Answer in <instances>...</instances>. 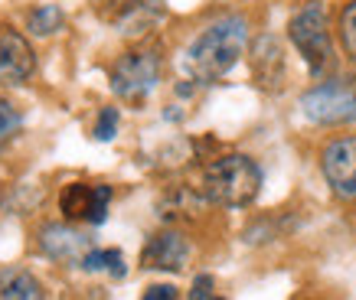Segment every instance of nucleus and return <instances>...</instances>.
<instances>
[{"instance_id": "obj_19", "label": "nucleus", "mask_w": 356, "mask_h": 300, "mask_svg": "<svg viewBox=\"0 0 356 300\" xmlns=\"http://www.w3.org/2000/svg\"><path fill=\"white\" fill-rule=\"evenodd\" d=\"M118 121H121V115H118V108H102L98 111V121H95V140H115V134H118Z\"/></svg>"}, {"instance_id": "obj_13", "label": "nucleus", "mask_w": 356, "mask_h": 300, "mask_svg": "<svg viewBox=\"0 0 356 300\" xmlns=\"http://www.w3.org/2000/svg\"><path fill=\"white\" fill-rule=\"evenodd\" d=\"M46 297L43 284L33 278L26 268H0V300H40Z\"/></svg>"}, {"instance_id": "obj_20", "label": "nucleus", "mask_w": 356, "mask_h": 300, "mask_svg": "<svg viewBox=\"0 0 356 300\" xmlns=\"http://www.w3.org/2000/svg\"><path fill=\"white\" fill-rule=\"evenodd\" d=\"M216 284H213V278H209V274H196L193 278V288H190V297L193 300H206V297H213V294H216Z\"/></svg>"}, {"instance_id": "obj_5", "label": "nucleus", "mask_w": 356, "mask_h": 300, "mask_svg": "<svg viewBox=\"0 0 356 300\" xmlns=\"http://www.w3.org/2000/svg\"><path fill=\"white\" fill-rule=\"evenodd\" d=\"M304 118L314 124H353L356 121V75H340V78H327L301 98Z\"/></svg>"}, {"instance_id": "obj_9", "label": "nucleus", "mask_w": 356, "mask_h": 300, "mask_svg": "<svg viewBox=\"0 0 356 300\" xmlns=\"http://www.w3.org/2000/svg\"><path fill=\"white\" fill-rule=\"evenodd\" d=\"M95 248V238L86 235V232H79L76 225L69 222H49L40 228V251L46 258H53V261H69V265H76L86 258V251Z\"/></svg>"}, {"instance_id": "obj_7", "label": "nucleus", "mask_w": 356, "mask_h": 300, "mask_svg": "<svg viewBox=\"0 0 356 300\" xmlns=\"http://www.w3.org/2000/svg\"><path fill=\"white\" fill-rule=\"evenodd\" d=\"M321 170L340 199H356V138L330 140L321 153Z\"/></svg>"}, {"instance_id": "obj_8", "label": "nucleus", "mask_w": 356, "mask_h": 300, "mask_svg": "<svg viewBox=\"0 0 356 300\" xmlns=\"http://www.w3.org/2000/svg\"><path fill=\"white\" fill-rule=\"evenodd\" d=\"M36 72V53L30 40L13 26L0 30V85H26Z\"/></svg>"}, {"instance_id": "obj_3", "label": "nucleus", "mask_w": 356, "mask_h": 300, "mask_svg": "<svg viewBox=\"0 0 356 300\" xmlns=\"http://www.w3.org/2000/svg\"><path fill=\"white\" fill-rule=\"evenodd\" d=\"M161 49L157 46H138V49H128L121 53L111 65V92L128 101V105H140L144 98L154 92V85L161 82Z\"/></svg>"}, {"instance_id": "obj_15", "label": "nucleus", "mask_w": 356, "mask_h": 300, "mask_svg": "<svg viewBox=\"0 0 356 300\" xmlns=\"http://www.w3.org/2000/svg\"><path fill=\"white\" fill-rule=\"evenodd\" d=\"M65 26V13L56 7V3H40L26 13V30L33 36H53Z\"/></svg>"}, {"instance_id": "obj_12", "label": "nucleus", "mask_w": 356, "mask_h": 300, "mask_svg": "<svg viewBox=\"0 0 356 300\" xmlns=\"http://www.w3.org/2000/svg\"><path fill=\"white\" fill-rule=\"evenodd\" d=\"M203 199L206 196L196 193V190H190V186H170V190L157 199V215L170 225L173 222H190V219H196Z\"/></svg>"}, {"instance_id": "obj_23", "label": "nucleus", "mask_w": 356, "mask_h": 300, "mask_svg": "<svg viewBox=\"0 0 356 300\" xmlns=\"http://www.w3.org/2000/svg\"><path fill=\"white\" fill-rule=\"evenodd\" d=\"M0 196H3V180H0Z\"/></svg>"}, {"instance_id": "obj_18", "label": "nucleus", "mask_w": 356, "mask_h": 300, "mask_svg": "<svg viewBox=\"0 0 356 300\" xmlns=\"http://www.w3.org/2000/svg\"><path fill=\"white\" fill-rule=\"evenodd\" d=\"M138 3H140V0H92V10H95L102 20L118 23L121 17H128Z\"/></svg>"}, {"instance_id": "obj_22", "label": "nucleus", "mask_w": 356, "mask_h": 300, "mask_svg": "<svg viewBox=\"0 0 356 300\" xmlns=\"http://www.w3.org/2000/svg\"><path fill=\"white\" fill-rule=\"evenodd\" d=\"M196 92V85H190V82H180V85H177V95L180 98H190Z\"/></svg>"}, {"instance_id": "obj_21", "label": "nucleus", "mask_w": 356, "mask_h": 300, "mask_svg": "<svg viewBox=\"0 0 356 300\" xmlns=\"http://www.w3.org/2000/svg\"><path fill=\"white\" fill-rule=\"evenodd\" d=\"M173 297H177L173 284H154V288L144 290V300H173Z\"/></svg>"}, {"instance_id": "obj_17", "label": "nucleus", "mask_w": 356, "mask_h": 300, "mask_svg": "<svg viewBox=\"0 0 356 300\" xmlns=\"http://www.w3.org/2000/svg\"><path fill=\"white\" fill-rule=\"evenodd\" d=\"M340 43H343L346 56L356 62V0L346 3L343 13H340Z\"/></svg>"}, {"instance_id": "obj_4", "label": "nucleus", "mask_w": 356, "mask_h": 300, "mask_svg": "<svg viewBox=\"0 0 356 300\" xmlns=\"http://www.w3.org/2000/svg\"><path fill=\"white\" fill-rule=\"evenodd\" d=\"M288 36H291L294 49L301 53L314 78L330 69L334 46H330V26H327V13L321 3H304L288 23Z\"/></svg>"}, {"instance_id": "obj_1", "label": "nucleus", "mask_w": 356, "mask_h": 300, "mask_svg": "<svg viewBox=\"0 0 356 300\" xmlns=\"http://www.w3.org/2000/svg\"><path fill=\"white\" fill-rule=\"evenodd\" d=\"M248 43L245 17H219L184 49V69L193 82H216L238 62Z\"/></svg>"}, {"instance_id": "obj_14", "label": "nucleus", "mask_w": 356, "mask_h": 300, "mask_svg": "<svg viewBox=\"0 0 356 300\" xmlns=\"http://www.w3.org/2000/svg\"><path fill=\"white\" fill-rule=\"evenodd\" d=\"M79 268L88 271V274H108V278H124L128 268H124V255H121L118 248H92L86 251V258L79 261Z\"/></svg>"}, {"instance_id": "obj_6", "label": "nucleus", "mask_w": 356, "mask_h": 300, "mask_svg": "<svg viewBox=\"0 0 356 300\" xmlns=\"http://www.w3.org/2000/svg\"><path fill=\"white\" fill-rule=\"evenodd\" d=\"M111 186L105 183H69L59 193V212L69 222L102 225L108 219Z\"/></svg>"}, {"instance_id": "obj_16", "label": "nucleus", "mask_w": 356, "mask_h": 300, "mask_svg": "<svg viewBox=\"0 0 356 300\" xmlns=\"http://www.w3.org/2000/svg\"><path fill=\"white\" fill-rule=\"evenodd\" d=\"M20 128H23V115L17 111L13 101H7V98L0 95V147H7L20 134Z\"/></svg>"}, {"instance_id": "obj_10", "label": "nucleus", "mask_w": 356, "mask_h": 300, "mask_svg": "<svg viewBox=\"0 0 356 300\" xmlns=\"http://www.w3.org/2000/svg\"><path fill=\"white\" fill-rule=\"evenodd\" d=\"M190 261V242L177 228H163L147 238L140 248V268L144 271H184Z\"/></svg>"}, {"instance_id": "obj_11", "label": "nucleus", "mask_w": 356, "mask_h": 300, "mask_svg": "<svg viewBox=\"0 0 356 300\" xmlns=\"http://www.w3.org/2000/svg\"><path fill=\"white\" fill-rule=\"evenodd\" d=\"M248 65H252V78H255L261 88H271V92L281 88V82H284V49H281L278 36L261 33L259 40L252 43Z\"/></svg>"}, {"instance_id": "obj_2", "label": "nucleus", "mask_w": 356, "mask_h": 300, "mask_svg": "<svg viewBox=\"0 0 356 300\" xmlns=\"http://www.w3.org/2000/svg\"><path fill=\"white\" fill-rule=\"evenodd\" d=\"M200 193L206 196V203L226 206V209H245L261 193V167L245 153L216 157L203 170Z\"/></svg>"}]
</instances>
